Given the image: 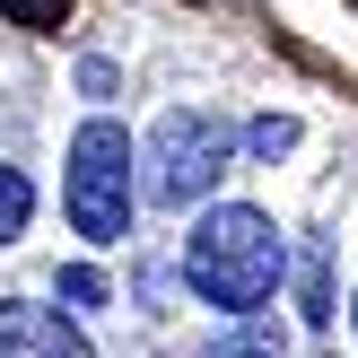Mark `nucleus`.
<instances>
[{"mask_svg": "<svg viewBox=\"0 0 358 358\" xmlns=\"http://www.w3.org/2000/svg\"><path fill=\"white\" fill-rule=\"evenodd\" d=\"M184 271H192V289H201L210 306L262 315L271 289H280V271H289V245H280V227L262 219V210L227 201V210H201V227H192V245H184Z\"/></svg>", "mask_w": 358, "mask_h": 358, "instance_id": "f257e3e1", "label": "nucleus"}, {"mask_svg": "<svg viewBox=\"0 0 358 358\" xmlns=\"http://www.w3.org/2000/svg\"><path fill=\"white\" fill-rule=\"evenodd\" d=\"M70 227L96 245H122L131 227V131L122 122H87L70 140Z\"/></svg>", "mask_w": 358, "mask_h": 358, "instance_id": "f03ea898", "label": "nucleus"}, {"mask_svg": "<svg viewBox=\"0 0 358 358\" xmlns=\"http://www.w3.org/2000/svg\"><path fill=\"white\" fill-rule=\"evenodd\" d=\"M227 149H236V131H227L219 114H192V105H184V114H166V122H157V140H149V166H157L149 192H157L166 210H192V201L227 175Z\"/></svg>", "mask_w": 358, "mask_h": 358, "instance_id": "7ed1b4c3", "label": "nucleus"}, {"mask_svg": "<svg viewBox=\"0 0 358 358\" xmlns=\"http://www.w3.org/2000/svg\"><path fill=\"white\" fill-rule=\"evenodd\" d=\"M0 358H87V341L52 306H0Z\"/></svg>", "mask_w": 358, "mask_h": 358, "instance_id": "20e7f679", "label": "nucleus"}, {"mask_svg": "<svg viewBox=\"0 0 358 358\" xmlns=\"http://www.w3.org/2000/svg\"><path fill=\"white\" fill-rule=\"evenodd\" d=\"M201 358H289V332H280L271 315H236V324H227Z\"/></svg>", "mask_w": 358, "mask_h": 358, "instance_id": "39448f33", "label": "nucleus"}, {"mask_svg": "<svg viewBox=\"0 0 358 358\" xmlns=\"http://www.w3.org/2000/svg\"><path fill=\"white\" fill-rule=\"evenodd\" d=\"M27 210H35V184L17 166H0V245L17 236V227H27Z\"/></svg>", "mask_w": 358, "mask_h": 358, "instance_id": "423d86ee", "label": "nucleus"}, {"mask_svg": "<svg viewBox=\"0 0 358 358\" xmlns=\"http://www.w3.org/2000/svg\"><path fill=\"white\" fill-rule=\"evenodd\" d=\"M0 17H9V27H27V35H52L70 17V0H0Z\"/></svg>", "mask_w": 358, "mask_h": 358, "instance_id": "0eeeda50", "label": "nucleus"}, {"mask_svg": "<svg viewBox=\"0 0 358 358\" xmlns=\"http://www.w3.org/2000/svg\"><path fill=\"white\" fill-rule=\"evenodd\" d=\"M245 140H254V157H280V149H297V122H289V114H262Z\"/></svg>", "mask_w": 358, "mask_h": 358, "instance_id": "6e6552de", "label": "nucleus"}, {"mask_svg": "<svg viewBox=\"0 0 358 358\" xmlns=\"http://www.w3.org/2000/svg\"><path fill=\"white\" fill-rule=\"evenodd\" d=\"M62 297H70V306H96V297H105V271H87V262H70V271H62Z\"/></svg>", "mask_w": 358, "mask_h": 358, "instance_id": "1a4fd4ad", "label": "nucleus"}, {"mask_svg": "<svg viewBox=\"0 0 358 358\" xmlns=\"http://www.w3.org/2000/svg\"><path fill=\"white\" fill-rule=\"evenodd\" d=\"M350 332H358V306H350Z\"/></svg>", "mask_w": 358, "mask_h": 358, "instance_id": "9d476101", "label": "nucleus"}]
</instances>
